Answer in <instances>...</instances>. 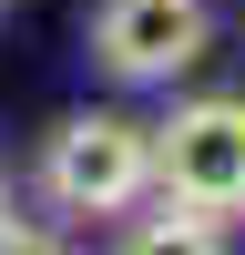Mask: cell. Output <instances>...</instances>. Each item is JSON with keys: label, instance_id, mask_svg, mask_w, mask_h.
Instances as JSON below:
<instances>
[{"label": "cell", "instance_id": "1", "mask_svg": "<svg viewBox=\"0 0 245 255\" xmlns=\"http://www.w3.org/2000/svg\"><path fill=\"white\" fill-rule=\"evenodd\" d=\"M153 184L194 215H245V92H194L153 123Z\"/></svg>", "mask_w": 245, "mask_h": 255}, {"label": "cell", "instance_id": "2", "mask_svg": "<svg viewBox=\"0 0 245 255\" xmlns=\"http://www.w3.org/2000/svg\"><path fill=\"white\" fill-rule=\"evenodd\" d=\"M41 194L61 215H122V204L153 194V133L122 113H72L41 143Z\"/></svg>", "mask_w": 245, "mask_h": 255}, {"label": "cell", "instance_id": "3", "mask_svg": "<svg viewBox=\"0 0 245 255\" xmlns=\"http://www.w3.org/2000/svg\"><path fill=\"white\" fill-rule=\"evenodd\" d=\"M204 41H215L204 0H102L92 10V61L113 82H174L204 61Z\"/></svg>", "mask_w": 245, "mask_h": 255}, {"label": "cell", "instance_id": "4", "mask_svg": "<svg viewBox=\"0 0 245 255\" xmlns=\"http://www.w3.org/2000/svg\"><path fill=\"white\" fill-rule=\"evenodd\" d=\"M133 245H153V255H163V245H215V215H194V204H174V194H163V215L143 225Z\"/></svg>", "mask_w": 245, "mask_h": 255}]
</instances>
